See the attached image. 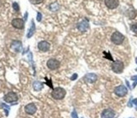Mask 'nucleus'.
Wrapping results in <instances>:
<instances>
[{"instance_id": "nucleus-8", "label": "nucleus", "mask_w": 137, "mask_h": 118, "mask_svg": "<svg viewBox=\"0 0 137 118\" xmlns=\"http://www.w3.org/2000/svg\"><path fill=\"white\" fill-rule=\"evenodd\" d=\"M104 3H105V5L109 8H110V10L116 8L119 6V4H120V1L119 0H105Z\"/></svg>"}, {"instance_id": "nucleus-16", "label": "nucleus", "mask_w": 137, "mask_h": 118, "mask_svg": "<svg viewBox=\"0 0 137 118\" xmlns=\"http://www.w3.org/2000/svg\"><path fill=\"white\" fill-rule=\"evenodd\" d=\"M130 30H131L133 32H135V34H137V24H134V25L130 26Z\"/></svg>"}, {"instance_id": "nucleus-7", "label": "nucleus", "mask_w": 137, "mask_h": 118, "mask_svg": "<svg viewBox=\"0 0 137 118\" xmlns=\"http://www.w3.org/2000/svg\"><path fill=\"white\" fill-rule=\"evenodd\" d=\"M4 101L8 103H12L18 101V96L14 92H9L4 96Z\"/></svg>"}, {"instance_id": "nucleus-22", "label": "nucleus", "mask_w": 137, "mask_h": 118, "mask_svg": "<svg viewBox=\"0 0 137 118\" xmlns=\"http://www.w3.org/2000/svg\"><path fill=\"white\" fill-rule=\"evenodd\" d=\"M77 78V74H73V75H72V76L71 79H72V80H75Z\"/></svg>"}, {"instance_id": "nucleus-6", "label": "nucleus", "mask_w": 137, "mask_h": 118, "mask_svg": "<svg viewBox=\"0 0 137 118\" xmlns=\"http://www.w3.org/2000/svg\"><path fill=\"white\" fill-rule=\"evenodd\" d=\"M12 25H13L14 28L16 29H23L24 25H25V22L22 19H19V18H15L13 20H12Z\"/></svg>"}, {"instance_id": "nucleus-24", "label": "nucleus", "mask_w": 137, "mask_h": 118, "mask_svg": "<svg viewBox=\"0 0 137 118\" xmlns=\"http://www.w3.org/2000/svg\"><path fill=\"white\" fill-rule=\"evenodd\" d=\"M133 104H134V105H137V99H133Z\"/></svg>"}, {"instance_id": "nucleus-20", "label": "nucleus", "mask_w": 137, "mask_h": 118, "mask_svg": "<svg viewBox=\"0 0 137 118\" xmlns=\"http://www.w3.org/2000/svg\"><path fill=\"white\" fill-rule=\"evenodd\" d=\"M13 8H14V10H16V11H18L19 10V5H18L17 3H14V4H13Z\"/></svg>"}, {"instance_id": "nucleus-25", "label": "nucleus", "mask_w": 137, "mask_h": 118, "mask_svg": "<svg viewBox=\"0 0 137 118\" xmlns=\"http://www.w3.org/2000/svg\"><path fill=\"white\" fill-rule=\"evenodd\" d=\"M135 62L137 63V57H136V58H135Z\"/></svg>"}, {"instance_id": "nucleus-3", "label": "nucleus", "mask_w": 137, "mask_h": 118, "mask_svg": "<svg viewBox=\"0 0 137 118\" xmlns=\"http://www.w3.org/2000/svg\"><path fill=\"white\" fill-rule=\"evenodd\" d=\"M112 70L116 74H121L124 70V63L121 61H114L112 64Z\"/></svg>"}, {"instance_id": "nucleus-11", "label": "nucleus", "mask_w": 137, "mask_h": 118, "mask_svg": "<svg viewBox=\"0 0 137 118\" xmlns=\"http://www.w3.org/2000/svg\"><path fill=\"white\" fill-rule=\"evenodd\" d=\"M25 112L26 113H28L30 115H33V114H35L36 112V110H37V108H36L35 104L31 103V104H29V105H26L25 108Z\"/></svg>"}, {"instance_id": "nucleus-17", "label": "nucleus", "mask_w": 137, "mask_h": 118, "mask_svg": "<svg viewBox=\"0 0 137 118\" xmlns=\"http://www.w3.org/2000/svg\"><path fill=\"white\" fill-rule=\"evenodd\" d=\"M30 2L33 4H39L43 2V0H30Z\"/></svg>"}, {"instance_id": "nucleus-2", "label": "nucleus", "mask_w": 137, "mask_h": 118, "mask_svg": "<svg viewBox=\"0 0 137 118\" xmlns=\"http://www.w3.org/2000/svg\"><path fill=\"white\" fill-rule=\"evenodd\" d=\"M111 41L115 45H120L123 43V41H124V36L121 34V33L115 31L113 33V35L111 36Z\"/></svg>"}, {"instance_id": "nucleus-19", "label": "nucleus", "mask_w": 137, "mask_h": 118, "mask_svg": "<svg viewBox=\"0 0 137 118\" xmlns=\"http://www.w3.org/2000/svg\"><path fill=\"white\" fill-rule=\"evenodd\" d=\"M42 88V84L41 83H35V89H41Z\"/></svg>"}, {"instance_id": "nucleus-18", "label": "nucleus", "mask_w": 137, "mask_h": 118, "mask_svg": "<svg viewBox=\"0 0 137 118\" xmlns=\"http://www.w3.org/2000/svg\"><path fill=\"white\" fill-rule=\"evenodd\" d=\"M131 79L133 81H135V83H134L133 84V89L136 86V84H137V75H135V76H132L131 77Z\"/></svg>"}, {"instance_id": "nucleus-10", "label": "nucleus", "mask_w": 137, "mask_h": 118, "mask_svg": "<svg viewBox=\"0 0 137 118\" xmlns=\"http://www.w3.org/2000/svg\"><path fill=\"white\" fill-rule=\"evenodd\" d=\"M83 78L86 82L89 83V84H92V83L96 82L97 79H98V76H97L95 74H87L84 76Z\"/></svg>"}, {"instance_id": "nucleus-12", "label": "nucleus", "mask_w": 137, "mask_h": 118, "mask_svg": "<svg viewBox=\"0 0 137 118\" xmlns=\"http://www.w3.org/2000/svg\"><path fill=\"white\" fill-rule=\"evenodd\" d=\"M50 47H51L50 43H48L47 41H45L39 42L38 44V48L42 51H47L50 49Z\"/></svg>"}, {"instance_id": "nucleus-21", "label": "nucleus", "mask_w": 137, "mask_h": 118, "mask_svg": "<svg viewBox=\"0 0 137 118\" xmlns=\"http://www.w3.org/2000/svg\"><path fill=\"white\" fill-rule=\"evenodd\" d=\"M72 118H78L77 113H76V111H73V112L72 113Z\"/></svg>"}, {"instance_id": "nucleus-14", "label": "nucleus", "mask_w": 137, "mask_h": 118, "mask_svg": "<svg viewBox=\"0 0 137 118\" xmlns=\"http://www.w3.org/2000/svg\"><path fill=\"white\" fill-rule=\"evenodd\" d=\"M136 14H137V12L135 10H130L129 11V13H128V16H129L130 19H134L135 16H136Z\"/></svg>"}, {"instance_id": "nucleus-1", "label": "nucleus", "mask_w": 137, "mask_h": 118, "mask_svg": "<svg viewBox=\"0 0 137 118\" xmlns=\"http://www.w3.org/2000/svg\"><path fill=\"white\" fill-rule=\"evenodd\" d=\"M51 95L55 99H62L66 95V90L63 88L57 87L53 89Z\"/></svg>"}, {"instance_id": "nucleus-9", "label": "nucleus", "mask_w": 137, "mask_h": 118, "mask_svg": "<svg viewBox=\"0 0 137 118\" xmlns=\"http://www.w3.org/2000/svg\"><path fill=\"white\" fill-rule=\"evenodd\" d=\"M115 116V112L112 109H106V110L103 111L101 114L102 118H114Z\"/></svg>"}, {"instance_id": "nucleus-13", "label": "nucleus", "mask_w": 137, "mask_h": 118, "mask_svg": "<svg viewBox=\"0 0 137 118\" xmlns=\"http://www.w3.org/2000/svg\"><path fill=\"white\" fill-rule=\"evenodd\" d=\"M77 28L79 31H85L86 30H87L88 28V23L87 22V21H82V22H80L78 24V25H77Z\"/></svg>"}, {"instance_id": "nucleus-4", "label": "nucleus", "mask_w": 137, "mask_h": 118, "mask_svg": "<svg viewBox=\"0 0 137 118\" xmlns=\"http://www.w3.org/2000/svg\"><path fill=\"white\" fill-rule=\"evenodd\" d=\"M114 93H115V95L120 96V97H124V96H125L127 95L128 89L125 86L120 85L114 89Z\"/></svg>"}, {"instance_id": "nucleus-23", "label": "nucleus", "mask_w": 137, "mask_h": 118, "mask_svg": "<svg viewBox=\"0 0 137 118\" xmlns=\"http://www.w3.org/2000/svg\"><path fill=\"white\" fill-rule=\"evenodd\" d=\"M37 20L38 21H41V13H38L37 14Z\"/></svg>"}, {"instance_id": "nucleus-5", "label": "nucleus", "mask_w": 137, "mask_h": 118, "mask_svg": "<svg viewBox=\"0 0 137 118\" xmlns=\"http://www.w3.org/2000/svg\"><path fill=\"white\" fill-rule=\"evenodd\" d=\"M60 66V62L55 58H51L48 60L47 62V67L50 68L51 70H55V69L58 68Z\"/></svg>"}, {"instance_id": "nucleus-15", "label": "nucleus", "mask_w": 137, "mask_h": 118, "mask_svg": "<svg viewBox=\"0 0 137 118\" xmlns=\"http://www.w3.org/2000/svg\"><path fill=\"white\" fill-rule=\"evenodd\" d=\"M34 31H35V25H34V23L32 22V27L30 30V32H29V34H28V37H30V36L33 35Z\"/></svg>"}]
</instances>
